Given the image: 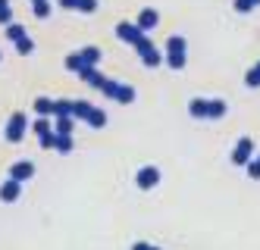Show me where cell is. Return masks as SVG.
Wrapping results in <instances>:
<instances>
[{"label": "cell", "mask_w": 260, "mask_h": 250, "mask_svg": "<svg viewBox=\"0 0 260 250\" xmlns=\"http://www.w3.org/2000/svg\"><path fill=\"white\" fill-rule=\"evenodd\" d=\"M57 4H60L63 10H76V0H57Z\"/></svg>", "instance_id": "cell-32"}, {"label": "cell", "mask_w": 260, "mask_h": 250, "mask_svg": "<svg viewBox=\"0 0 260 250\" xmlns=\"http://www.w3.org/2000/svg\"><path fill=\"white\" fill-rule=\"evenodd\" d=\"M101 7V0H76V10L79 13H94Z\"/></svg>", "instance_id": "cell-25"}, {"label": "cell", "mask_w": 260, "mask_h": 250, "mask_svg": "<svg viewBox=\"0 0 260 250\" xmlns=\"http://www.w3.org/2000/svg\"><path fill=\"white\" fill-rule=\"evenodd\" d=\"M163 63L170 69H185V63H188V44H185L182 34H173L170 41H166V50H163Z\"/></svg>", "instance_id": "cell-1"}, {"label": "cell", "mask_w": 260, "mask_h": 250, "mask_svg": "<svg viewBox=\"0 0 260 250\" xmlns=\"http://www.w3.org/2000/svg\"><path fill=\"white\" fill-rule=\"evenodd\" d=\"M91 128H104L107 125V113L104 110H98V106H91V113H88V119H85Z\"/></svg>", "instance_id": "cell-15"}, {"label": "cell", "mask_w": 260, "mask_h": 250, "mask_svg": "<svg viewBox=\"0 0 260 250\" xmlns=\"http://www.w3.org/2000/svg\"><path fill=\"white\" fill-rule=\"evenodd\" d=\"M72 131H76L72 116H53V134H72Z\"/></svg>", "instance_id": "cell-12"}, {"label": "cell", "mask_w": 260, "mask_h": 250, "mask_svg": "<svg viewBox=\"0 0 260 250\" xmlns=\"http://www.w3.org/2000/svg\"><path fill=\"white\" fill-rule=\"evenodd\" d=\"M132 250H160V247H154V244H147V241H135V244H132Z\"/></svg>", "instance_id": "cell-31"}, {"label": "cell", "mask_w": 260, "mask_h": 250, "mask_svg": "<svg viewBox=\"0 0 260 250\" xmlns=\"http://www.w3.org/2000/svg\"><path fill=\"white\" fill-rule=\"evenodd\" d=\"M16 50H19L22 56H28V53H35V41L31 38H22V41H16Z\"/></svg>", "instance_id": "cell-28"}, {"label": "cell", "mask_w": 260, "mask_h": 250, "mask_svg": "<svg viewBox=\"0 0 260 250\" xmlns=\"http://www.w3.org/2000/svg\"><path fill=\"white\" fill-rule=\"evenodd\" d=\"M116 38H119V41H125V44H132V47H135V44L141 41L144 34L138 31V25H135V22H119V25H116Z\"/></svg>", "instance_id": "cell-7"}, {"label": "cell", "mask_w": 260, "mask_h": 250, "mask_svg": "<svg viewBox=\"0 0 260 250\" xmlns=\"http://www.w3.org/2000/svg\"><path fill=\"white\" fill-rule=\"evenodd\" d=\"M251 157H254V141L245 134V138H238V141H235L232 163H235V166H248V163H251Z\"/></svg>", "instance_id": "cell-4"}, {"label": "cell", "mask_w": 260, "mask_h": 250, "mask_svg": "<svg viewBox=\"0 0 260 250\" xmlns=\"http://www.w3.org/2000/svg\"><path fill=\"white\" fill-rule=\"evenodd\" d=\"M7 38H10L13 44H16V41H22V38H28V34H25V25H19V22H10V25H7Z\"/></svg>", "instance_id": "cell-19"}, {"label": "cell", "mask_w": 260, "mask_h": 250, "mask_svg": "<svg viewBox=\"0 0 260 250\" xmlns=\"http://www.w3.org/2000/svg\"><path fill=\"white\" fill-rule=\"evenodd\" d=\"M113 100H116V103H132V100H135V88H132V85H119Z\"/></svg>", "instance_id": "cell-16"}, {"label": "cell", "mask_w": 260, "mask_h": 250, "mask_svg": "<svg viewBox=\"0 0 260 250\" xmlns=\"http://www.w3.org/2000/svg\"><path fill=\"white\" fill-rule=\"evenodd\" d=\"M28 116L25 113H13L10 116V122H7V128H4V138L10 141V144H19L22 138H25V131H28Z\"/></svg>", "instance_id": "cell-2"}, {"label": "cell", "mask_w": 260, "mask_h": 250, "mask_svg": "<svg viewBox=\"0 0 260 250\" xmlns=\"http://www.w3.org/2000/svg\"><path fill=\"white\" fill-rule=\"evenodd\" d=\"M35 113H38L41 119H50L53 116V100L50 97H35Z\"/></svg>", "instance_id": "cell-14"}, {"label": "cell", "mask_w": 260, "mask_h": 250, "mask_svg": "<svg viewBox=\"0 0 260 250\" xmlns=\"http://www.w3.org/2000/svg\"><path fill=\"white\" fill-rule=\"evenodd\" d=\"M79 56H82V63H85V66H98L104 53H101V47H91V44H88V47L79 50Z\"/></svg>", "instance_id": "cell-13"}, {"label": "cell", "mask_w": 260, "mask_h": 250, "mask_svg": "<svg viewBox=\"0 0 260 250\" xmlns=\"http://www.w3.org/2000/svg\"><path fill=\"white\" fill-rule=\"evenodd\" d=\"M251 4H254V7H260V0H251Z\"/></svg>", "instance_id": "cell-34"}, {"label": "cell", "mask_w": 260, "mask_h": 250, "mask_svg": "<svg viewBox=\"0 0 260 250\" xmlns=\"http://www.w3.org/2000/svg\"><path fill=\"white\" fill-rule=\"evenodd\" d=\"M135 25H138V31H141V34L154 31V28L160 25V13H157L154 7H144V10L138 13V19H135Z\"/></svg>", "instance_id": "cell-6"}, {"label": "cell", "mask_w": 260, "mask_h": 250, "mask_svg": "<svg viewBox=\"0 0 260 250\" xmlns=\"http://www.w3.org/2000/svg\"><path fill=\"white\" fill-rule=\"evenodd\" d=\"M13 22V10H10V0H0V25H10Z\"/></svg>", "instance_id": "cell-24"}, {"label": "cell", "mask_w": 260, "mask_h": 250, "mask_svg": "<svg viewBox=\"0 0 260 250\" xmlns=\"http://www.w3.org/2000/svg\"><path fill=\"white\" fill-rule=\"evenodd\" d=\"M35 4H44V0H31V7H35Z\"/></svg>", "instance_id": "cell-33"}, {"label": "cell", "mask_w": 260, "mask_h": 250, "mask_svg": "<svg viewBox=\"0 0 260 250\" xmlns=\"http://www.w3.org/2000/svg\"><path fill=\"white\" fill-rule=\"evenodd\" d=\"M245 85H248V88H260V63L248 69V75H245Z\"/></svg>", "instance_id": "cell-23"}, {"label": "cell", "mask_w": 260, "mask_h": 250, "mask_svg": "<svg viewBox=\"0 0 260 250\" xmlns=\"http://www.w3.org/2000/svg\"><path fill=\"white\" fill-rule=\"evenodd\" d=\"M31 175H35V163H31V160H19V163H13V166H10V178H13V182H19V185L28 182Z\"/></svg>", "instance_id": "cell-8"}, {"label": "cell", "mask_w": 260, "mask_h": 250, "mask_svg": "<svg viewBox=\"0 0 260 250\" xmlns=\"http://www.w3.org/2000/svg\"><path fill=\"white\" fill-rule=\"evenodd\" d=\"M226 113H229L226 100H210V119H222Z\"/></svg>", "instance_id": "cell-22"}, {"label": "cell", "mask_w": 260, "mask_h": 250, "mask_svg": "<svg viewBox=\"0 0 260 250\" xmlns=\"http://www.w3.org/2000/svg\"><path fill=\"white\" fill-rule=\"evenodd\" d=\"M188 116H191V119H210V100H207V97L188 100Z\"/></svg>", "instance_id": "cell-10"}, {"label": "cell", "mask_w": 260, "mask_h": 250, "mask_svg": "<svg viewBox=\"0 0 260 250\" xmlns=\"http://www.w3.org/2000/svg\"><path fill=\"white\" fill-rule=\"evenodd\" d=\"M79 79H82L85 85H91V88H98V91H101V85H104L107 75H101V69H98V66H85V69L79 72Z\"/></svg>", "instance_id": "cell-11"}, {"label": "cell", "mask_w": 260, "mask_h": 250, "mask_svg": "<svg viewBox=\"0 0 260 250\" xmlns=\"http://www.w3.org/2000/svg\"><path fill=\"white\" fill-rule=\"evenodd\" d=\"M116 88H119V82H113V79H104V85H101V94H107L110 100L116 97Z\"/></svg>", "instance_id": "cell-26"}, {"label": "cell", "mask_w": 260, "mask_h": 250, "mask_svg": "<svg viewBox=\"0 0 260 250\" xmlns=\"http://www.w3.org/2000/svg\"><path fill=\"white\" fill-rule=\"evenodd\" d=\"M28 128H31L35 134H38V138H41V134H47V131H53V122H50V119H41V116H38V119H35V122H31Z\"/></svg>", "instance_id": "cell-21"}, {"label": "cell", "mask_w": 260, "mask_h": 250, "mask_svg": "<svg viewBox=\"0 0 260 250\" xmlns=\"http://www.w3.org/2000/svg\"><path fill=\"white\" fill-rule=\"evenodd\" d=\"M254 160H257V166H260V153H257V157H254Z\"/></svg>", "instance_id": "cell-35"}, {"label": "cell", "mask_w": 260, "mask_h": 250, "mask_svg": "<svg viewBox=\"0 0 260 250\" xmlns=\"http://www.w3.org/2000/svg\"><path fill=\"white\" fill-rule=\"evenodd\" d=\"M135 50H138V56H141V63L147 66V69H157L160 63H163V50H157L154 47V41H151V38H141V41L135 44Z\"/></svg>", "instance_id": "cell-3"}, {"label": "cell", "mask_w": 260, "mask_h": 250, "mask_svg": "<svg viewBox=\"0 0 260 250\" xmlns=\"http://www.w3.org/2000/svg\"><path fill=\"white\" fill-rule=\"evenodd\" d=\"M19 197H22V185L19 182H13V178L0 182V200H4V203H16Z\"/></svg>", "instance_id": "cell-9"}, {"label": "cell", "mask_w": 260, "mask_h": 250, "mask_svg": "<svg viewBox=\"0 0 260 250\" xmlns=\"http://www.w3.org/2000/svg\"><path fill=\"white\" fill-rule=\"evenodd\" d=\"M135 185H138L141 191L157 188V185H160V169H157V166H141V169L135 172Z\"/></svg>", "instance_id": "cell-5"}, {"label": "cell", "mask_w": 260, "mask_h": 250, "mask_svg": "<svg viewBox=\"0 0 260 250\" xmlns=\"http://www.w3.org/2000/svg\"><path fill=\"white\" fill-rule=\"evenodd\" d=\"M91 103L88 100H72V119H88Z\"/></svg>", "instance_id": "cell-18"}, {"label": "cell", "mask_w": 260, "mask_h": 250, "mask_svg": "<svg viewBox=\"0 0 260 250\" xmlns=\"http://www.w3.org/2000/svg\"><path fill=\"white\" fill-rule=\"evenodd\" d=\"M38 141H41V147H44V150H53V141H57V134H53V131H47V134H41Z\"/></svg>", "instance_id": "cell-29"}, {"label": "cell", "mask_w": 260, "mask_h": 250, "mask_svg": "<svg viewBox=\"0 0 260 250\" xmlns=\"http://www.w3.org/2000/svg\"><path fill=\"white\" fill-rule=\"evenodd\" d=\"M251 10H254L251 0H235V13H251Z\"/></svg>", "instance_id": "cell-30"}, {"label": "cell", "mask_w": 260, "mask_h": 250, "mask_svg": "<svg viewBox=\"0 0 260 250\" xmlns=\"http://www.w3.org/2000/svg\"><path fill=\"white\" fill-rule=\"evenodd\" d=\"M53 150H57V153H72V134H57Z\"/></svg>", "instance_id": "cell-20"}, {"label": "cell", "mask_w": 260, "mask_h": 250, "mask_svg": "<svg viewBox=\"0 0 260 250\" xmlns=\"http://www.w3.org/2000/svg\"><path fill=\"white\" fill-rule=\"evenodd\" d=\"M63 66H66L69 72H76V75H79V72L85 69V63H82V56H79V50H76V53H69L66 60H63Z\"/></svg>", "instance_id": "cell-17"}, {"label": "cell", "mask_w": 260, "mask_h": 250, "mask_svg": "<svg viewBox=\"0 0 260 250\" xmlns=\"http://www.w3.org/2000/svg\"><path fill=\"white\" fill-rule=\"evenodd\" d=\"M31 13H35V19H47V16H50V0H44V4H35Z\"/></svg>", "instance_id": "cell-27"}]
</instances>
